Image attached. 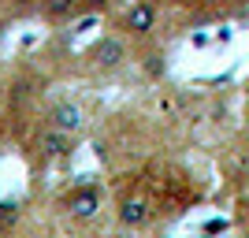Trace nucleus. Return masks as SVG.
<instances>
[{
    "label": "nucleus",
    "mask_w": 249,
    "mask_h": 238,
    "mask_svg": "<svg viewBox=\"0 0 249 238\" xmlns=\"http://www.w3.org/2000/svg\"><path fill=\"white\" fill-rule=\"evenodd\" d=\"M156 22H160V11H156L153 0H130L126 11L119 15V26H123V34H130V37H153Z\"/></svg>",
    "instance_id": "obj_2"
},
{
    "label": "nucleus",
    "mask_w": 249,
    "mask_h": 238,
    "mask_svg": "<svg viewBox=\"0 0 249 238\" xmlns=\"http://www.w3.org/2000/svg\"><path fill=\"white\" fill-rule=\"evenodd\" d=\"M149 220H153V208H149L145 197H123V201H119V223H123L126 231L145 227Z\"/></svg>",
    "instance_id": "obj_6"
},
{
    "label": "nucleus",
    "mask_w": 249,
    "mask_h": 238,
    "mask_svg": "<svg viewBox=\"0 0 249 238\" xmlns=\"http://www.w3.org/2000/svg\"><path fill=\"white\" fill-rule=\"evenodd\" d=\"M60 208L71 220H89V216H97V208H101V190L89 186V183H86V186H74V190L63 194Z\"/></svg>",
    "instance_id": "obj_3"
},
{
    "label": "nucleus",
    "mask_w": 249,
    "mask_h": 238,
    "mask_svg": "<svg viewBox=\"0 0 249 238\" xmlns=\"http://www.w3.org/2000/svg\"><path fill=\"white\" fill-rule=\"evenodd\" d=\"M108 4H112V0H82V8H86V11H104Z\"/></svg>",
    "instance_id": "obj_8"
},
{
    "label": "nucleus",
    "mask_w": 249,
    "mask_h": 238,
    "mask_svg": "<svg viewBox=\"0 0 249 238\" xmlns=\"http://www.w3.org/2000/svg\"><path fill=\"white\" fill-rule=\"evenodd\" d=\"M49 127H56V130H63V134H78L86 127V115L78 104L71 101H60V104H52L49 108Z\"/></svg>",
    "instance_id": "obj_5"
},
{
    "label": "nucleus",
    "mask_w": 249,
    "mask_h": 238,
    "mask_svg": "<svg viewBox=\"0 0 249 238\" xmlns=\"http://www.w3.org/2000/svg\"><path fill=\"white\" fill-rule=\"evenodd\" d=\"M86 60H89V67H93V71L112 74V71H119V67L130 60V49H126V41L119 37V34H108V37L93 41V49L86 52Z\"/></svg>",
    "instance_id": "obj_1"
},
{
    "label": "nucleus",
    "mask_w": 249,
    "mask_h": 238,
    "mask_svg": "<svg viewBox=\"0 0 249 238\" xmlns=\"http://www.w3.org/2000/svg\"><path fill=\"white\" fill-rule=\"evenodd\" d=\"M112 238H134V235H130V231H123V235H112Z\"/></svg>",
    "instance_id": "obj_10"
},
{
    "label": "nucleus",
    "mask_w": 249,
    "mask_h": 238,
    "mask_svg": "<svg viewBox=\"0 0 249 238\" xmlns=\"http://www.w3.org/2000/svg\"><path fill=\"white\" fill-rule=\"evenodd\" d=\"M8 4H15V8H34L37 0H8Z\"/></svg>",
    "instance_id": "obj_9"
},
{
    "label": "nucleus",
    "mask_w": 249,
    "mask_h": 238,
    "mask_svg": "<svg viewBox=\"0 0 249 238\" xmlns=\"http://www.w3.org/2000/svg\"><path fill=\"white\" fill-rule=\"evenodd\" d=\"M82 11V0H41V15L49 22H71Z\"/></svg>",
    "instance_id": "obj_7"
},
{
    "label": "nucleus",
    "mask_w": 249,
    "mask_h": 238,
    "mask_svg": "<svg viewBox=\"0 0 249 238\" xmlns=\"http://www.w3.org/2000/svg\"><path fill=\"white\" fill-rule=\"evenodd\" d=\"M37 153L45 160H63V156L74 153V134H63L56 127H45L41 134H37Z\"/></svg>",
    "instance_id": "obj_4"
}]
</instances>
